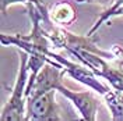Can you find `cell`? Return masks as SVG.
<instances>
[{
    "instance_id": "6da1fadb",
    "label": "cell",
    "mask_w": 123,
    "mask_h": 121,
    "mask_svg": "<svg viewBox=\"0 0 123 121\" xmlns=\"http://www.w3.org/2000/svg\"><path fill=\"white\" fill-rule=\"evenodd\" d=\"M28 59L30 53L24 52L20 60V68L17 72L15 83L11 89V95L6 104L1 109V121H23L25 120V89H27V83H28Z\"/></svg>"
},
{
    "instance_id": "7a4b0ae2",
    "label": "cell",
    "mask_w": 123,
    "mask_h": 121,
    "mask_svg": "<svg viewBox=\"0 0 123 121\" xmlns=\"http://www.w3.org/2000/svg\"><path fill=\"white\" fill-rule=\"evenodd\" d=\"M64 74H66V71L63 70L62 64L46 61L45 66L38 72V75L27 83L25 98H35V96H39L49 91L57 89V86L62 83V78Z\"/></svg>"
},
{
    "instance_id": "3957f363",
    "label": "cell",
    "mask_w": 123,
    "mask_h": 121,
    "mask_svg": "<svg viewBox=\"0 0 123 121\" xmlns=\"http://www.w3.org/2000/svg\"><path fill=\"white\" fill-rule=\"evenodd\" d=\"M56 89L42 93L39 96L27 99V116L25 120L34 121H59V106L56 103Z\"/></svg>"
},
{
    "instance_id": "277c9868",
    "label": "cell",
    "mask_w": 123,
    "mask_h": 121,
    "mask_svg": "<svg viewBox=\"0 0 123 121\" xmlns=\"http://www.w3.org/2000/svg\"><path fill=\"white\" fill-rule=\"evenodd\" d=\"M48 57L52 59V60H55V61H57L59 64H62V67H63V70L66 71V74H69L71 78H74L76 81L84 83V85H87V86H90L91 89L97 91L99 95L104 96V95L109 91V88H106V86L98 79V75L94 74L88 67H85L84 64H83V66L76 64V63L67 60V59L59 56V54H56L55 52H52V50H49Z\"/></svg>"
},
{
    "instance_id": "5b68a950",
    "label": "cell",
    "mask_w": 123,
    "mask_h": 121,
    "mask_svg": "<svg viewBox=\"0 0 123 121\" xmlns=\"http://www.w3.org/2000/svg\"><path fill=\"white\" fill-rule=\"evenodd\" d=\"M57 92H60L64 98H67L73 103V106L78 110L81 118L85 121H94L97 116V110L99 107V100L94 96V93L90 91L76 92L66 88L63 83L57 86Z\"/></svg>"
},
{
    "instance_id": "8992f818",
    "label": "cell",
    "mask_w": 123,
    "mask_h": 121,
    "mask_svg": "<svg viewBox=\"0 0 123 121\" xmlns=\"http://www.w3.org/2000/svg\"><path fill=\"white\" fill-rule=\"evenodd\" d=\"M49 15L52 21L59 25H70L76 21L77 13L73 4L69 1H59L49 8Z\"/></svg>"
},
{
    "instance_id": "52a82bcc",
    "label": "cell",
    "mask_w": 123,
    "mask_h": 121,
    "mask_svg": "<svg viewBox=\"0 0 123 121\" xmlns=\"http://www.w3.org/2000/svg\"><path fill=\"white\" fill-rule=\"evenodd\" d=\"M104 99L108 109L111 110L112 120L123 121V91H108L104 95Z\"/></svg>"
},
{
    "instance_id": "ba28073f",
    "label": "cell",
    "mask_w": 123,
    "mask_h": 121,
    "mask_svg": "<svg viewBox=\"0 0 123 121\" xmlns=\"http://www.w3.org/2000/svg\"><path fill=\"white\" fill-rule=\"evenodd\" d=\"M122 4H123V0H111V4H109V7H108L106 10L102 13V14H101V17L97 20V22L92 25V28L88 31V33H87V35L92 36V35H94V33L98 31V28H99L102 24L105 22V21H108V20H111V18L113 17V13H115V11H116L119 7H120Z\"/></svg>"
},
{
    "instance_id": "9c48e42d",
    "label": "cell",
    "mask_w": 123,
    "mask_h": 121,
    "mask_svg": "<svg viewBox=\"0 0 123 121\" xmlns=\"http://www.w3.org/2000/svg\"><path fill=\"white\" fill-rule=\"evenodd\" d=\"M0 3H1V14H3V15L6 14L7 8L10 7L11 4H15V3H24V4H28V3H35L37 6H39V7H42V6H43L41 0H1Z\"/></svg>"
},
{
    "instance_id": "30bf717a",
    "label": "cell",
    "mask_w": 123,
    "mask_h": 121,
    "mask_svg": "<svg viewBox=\"0 0 123 121\" xmlns=\"http://www.w3.org/2000/svg\"><path fill=\"white\" fill-rule=\"evenodd\" d=\"M112 53L115 54V59H113L115 66H117L123 70V47L119 45H113L112 46Z\"/></svg>"
},
{
    "instance_id": "8fae6325",
    "label": "cell",
    "mask_w": 123,
    "mask_h": 121,
    "mask_svg": "<svg viewBox=\"0 0 123 121\" xmlns=\"http://www.w3.org/2000/svg\"><path fill=\"white\" fill-rule=\"evenodd\" d=\"M77 3H99L102 6L111 4V0H77Z\"/></svg>"
},
{
    "instance_id": "7c38bea8",
    "label": "cell",
    "mask_w": 123,
    "mask_h": 121,
    "mask_svg": "<svg viewBox=\"0 0 123 121\" xmlns=\"http://www.w3.org/2000/svg\"><path fill=\"white\" fill-rule=\"evenodd\" d=\"M119 15H123V4L113 13V17H119ZM113 17H112V18H113Z\"/></svg>"
}]
</instances>
